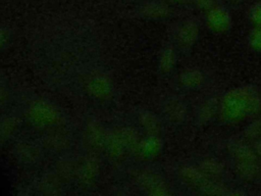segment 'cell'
Wrapping results in <instances>:
<instances>
[{"mask_svg":"<svg viewBox=\"0 0 261 196\" xmlns=\"http://www.w3.org/2000/svg\"><path fill=\"white\" fill-rule=\"evenodd\" d=\"M179 175L187 184L192 186L193 188L198 189L200 192L204 190V188L208 185V183L212 180L206 177L199 167L186 165L182 166L179 170Z\"/></svg>","mask_w":261,"mask_h":196,"instance_id":"obj_1","label":"cell"},{"mask_svg":"<svg viewBox=\"0 0 261 196\" xmlns=\"http://www.w3.org/2000/svg\"><path fill=\"white\" fill-rule=\"evenodd\" d=\"M236 170L243 180H257L261 177V161H236Z\"/></svg>","mask_w":261,"mask_h":196,"instance_id":"obj_2","label":"cell"},{"mask_svg":"<svg viewBox=\"0 0 261 196\" xmlns=\"http://www.w3.org/2000/svg\"><path fill=\"white\" fill-rule=\"evenodd\" d=\"M230 152L236 161H260L254 149L243 143H234L230 146Z\"/></svg>","mask_w":261,"mask_h":196,"instance_id":"obj_3","label":"cell"},{"mask_svg":"<svg viewBox=\"0 0 261 196\" xmlns=\"http://www.w3.org/2000/svg\"><path fill=\"white\" fill-rule=\"evenodd\" d=\"M199 168L206 177L212 180H216L223 174V166L221 162L213 158H206L202 160L199 164Z\"/></svg>","mask_w":261,"mask_h":196,"instance_id":"obj_4","label":"cell"},{"mask_svg":"<svg viewBox=\"0 0 261 196\" xmlns=\"http://www.w3.org/2000/svg\"><path fill=\"white\" fill-rule=\"evenodd\" d=\"M204 77L201 71L196 69L187 70L181 75V83L188 87H197L202 84Z\"/></svg>","mask_w":261,"mask_h":196,"instance_id":"obj_5","label":"cell"},{"mask_svg":"<svg viewBox=\"0 0 261 196\" xmlns=\"http://www.w3.org/2000/svg\"><path fill=\"white\" fill-rule=\"evenodd\" d=\"M169 115L171 116L172 119H174L175 121H181L185 119L186 114H187V110L185 105L179 102V101H173L170 103L169 105V111H168Z\"/></svg>","mask_w":261,"mask_h":196,"instance_id":"obj_6","label":"cell"},{"mask_svg":"<svg viewBox=\"0 0 261 196\" xmlns=\"http://www.w3.org/2000/svg\"><path fill=\"white\" fill-rule=\"evenodd\" d=\"M197 34H198V28L195 23H187L182 30H181V36H182V41L186 45H190L193 44L197 38Z\"/></svg>","mask_w":261,"mask_h":196,"instance_id":"obj_7","label":"cell"},{"mask_svg":"<svg viewBox=\"0 0 261 196\" xmlns=\"http://www.w3.org/2000/svg\"><path fill=\"white\" fill-rule=\"evenodd\" d=\"M217 105L215 103V101H208L207 103H205L202 107V111H201V115L204 118H208L214 115L215 111H216Z\"/></svg>","mask_w":261,"mask_h":196,"instance_id":"obj_8","label":"cell"},{"mask_svg":"<svg viewBox=\"0 0 261 196\" xmlns=\"http://www.w3.org/2000/svg\"><path fill=\"white\" fill-rule=\"evenodd\" d=\"M247 136L249 138H253V139H259V137L261 136V122L260 121H256L255 124L251 125L247 131Z\"/></svg>","mask_w":261,"mask_h":196,"instance_id":"obj_9","label":"cell"},{"mask_svg":"<svg viewBox=\"0 0 261 196\" xmlns=\"http://www.w3.org/2000/svg\"><path fill=\"white\" fill-rule=\"evenodd\" d=\"M195 2L202 10H210L215 5V0H195Z\"/></svg>","mask_w":261,"mask_h":196,"instance_id":"obj_10","label":"cell"},{"mask_svg":"<svg viewBox=\"0 0 261 196\" xmlns=\"http://www.w3.org/2000/svg\"><path fill=\"white\" fill-rule=\"evenodd\" d=\"M253 149H254V151L256 152L258 158H259L260 161H261V138H259V139L256 140Z\"/></svg>","mask_w":261,"mask_h":196,"instance_id":"obj_11","label":"cell"},{"mask_svg":"<svg viewBox=\"0 0 261 196\" xmlns=\"http://www.w3.org/2000/svg\"><path fill=\"white\" fill-rule=\"evenodd\" d=\"M227 1L232 2V3H239V2H242V1H244V0H227Z\"/></svg>","mask_w":261,"mask_h":196,"instance_id":"obj_12","label":"cell"},{"mask_svg":"<svg viewBox=\"0 0 261 196\" xmlns=\"http://www.w3.org/2000/svg\"><path fill=\"white\" fill-rule=\"evenodd\" d=\"M173 2H176V3H184V2H186L187 0H172Z\"/></svg>","mask_w":261,"mask_h":196,"instance_id":"obj_13","label":"cell"}]
</instances>
